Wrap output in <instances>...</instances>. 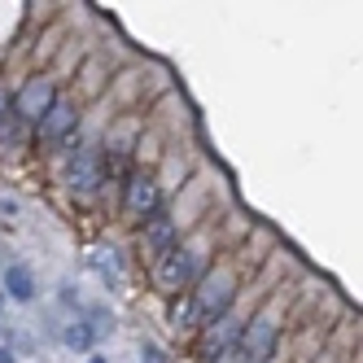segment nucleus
Returning a JSON list of instances; mask_svg holds the SVG:
<instances>
[{
	"label": "nucleus",
	"mask_w": 363,
	"mask_h": 363,
	"mask_svg": "<svg viewBox=\"0 0 363 363\" xmlns=\"http://www.w3.org/2000/svg\"><path fill=\"white\" fill-rule=\"evenodd\" d=\"M0 306H5V302H0Z\"/></svg>",
	"instance_id": "nucleus-22"
},
{
	"label": "nucleus",
	"mask_w": 363,
	"mask_h": 363,
	"mask_svg": "<svg viewBox=\"0 0 363 363\" xmlns=\"http://www.w3.org/2000/svg\"><path fill=\"white\" fill-rule=\"evenodd\" d=\"M0 363H13V350L9 346H0Z\"/></svg>",
	"instance_id": "nucleus-20"
},
{
	"label": "nucleus",
	"mask_w": 363,
	"mask_h": 363,
	"mask_svg": "<svg viewBox=\"0 0 363 363\" xmlns=\"http://www.w3.org/2000/svg\"><path fill=\"white\" fill-rule=\"evenodd\" d=\"M193 294V315H197V328H206L211 320H219L223 311L237 302V267L232 263H215V267H206V276L197 280V289Z\"/></svg>",
	"instance_id": "nucleus-2"
},
{
	"label": "nucleus",
	"mask_w": 363,
	"mask_h": 363,
	"mask_svg": "<svg viewBox=\"0 0 363 363\" xmlns=\"http://www.w3.org/2000/svg\"><path fill=\"white\" fill-rule=\"evenodd\" d=\"M88 363H110V359H101V354H92V359H88Z\"/></svg>",
	"instance_id": "nucleus-21"
},
{
	"label": "nucleus",
	"mask_w": 363,
	"mask_h": 363,
	"mask_svg": "<svg viewBox=\"0 0 363 363\" xmlns=\"http://www.w3.org/2000/svg\"><path fill=\"white\" fill-rule=\"evenodd\" d=\"M70 132H79V106H74L70 96H62L57 92V101L44 110V118L35 123V140L44 145V149H57Z\"/></svg>",
	"instance_id": "nucleus-7"
},
{
	"label": "nucleus",
	"mask_w": 363,
	"mask_h": 363,
	"mask_svg": "<svg viewBox=\"0 0 363 363\" xmlns=\"http://www.w3.org/2000/svg\"><path fill=\"white\" fill-rule=\"evenodd\" d=\"M184 175H189L184 158H175V153H171V162H167V171H162V175H153V179H158V189H179V179H184Z\"/></svg>",
	"instance_id": "nucleus-13"
},
{
	"label": "nucleus",
	"mask_w": 363,
	"mask_h": 363,
	"mask_svg": "<svg viewBox=\"0 0 363 363\" xmlns=\"http://www.w3.org/2000/svg\"><path fill=\"white\" fill-rule=\"evenodd\" d=\"M123 211L136 223H145L149 215L162 211V189H158V179H153V171H145V167L127 171V179H123Z\"/></svg>",
	"instance_id": "nucleus-3"
},
{
	"label": "nucleus",
	"mask_w": 363,
	"mask_h": 363,
	"mask_svg": "<svg viewBox=\"0 0 363 363\" xmlns=\"http://www.w3.org/2000/svg\"><path fill=\"white\" fill-rule=\"evenodd\" d=\"M276 342H280V315H276V306L267 311H258V315L245 320V333H241V354L245 363H267L276 354Z\"/></svg>",
	"instance_id": "nucleus-4"
},
{
	"label": "nucleus",
	"mask_w": 363,
	"mask_h": 363,
	"mask_svg": "<svg viewBox=\"0 0 363 363\" xmlns=\"http://www.w3.org/2000/svg\"><path fill=\"white\" fill-rule=\"evenodd\" d=\"M22 145H27V123L22 118H13V110L0 118V149H9V153H18Z\"/></svg>",
	"instance_id": "nucleus-11"
},
{
	"label": "nucleus",
	"mask_w": 363,
	"mask_h": 363,
	"mask_svg": "<svg viewBox=\"0 0 363 363\" xmlns=\"http://www.w3.org/2000/svg\"><path fill=\"white\" fill-rule=\"evenodd\" d=\"M5 289H9L18 302H31V298H35V280H31L27 267H9V272H5Z\"/></svg>",
	"instance_id": "nucleus-12"
},
{
	"label": "nucleus",
	"mask_w": 363,
	"mask_h": 363,
	"mask_svg": "<svg viewBox=\"0 0 363 363\" xmlns=\"http://www.w3.org/2000/svg\"><path fill=\"white\" fill-rule=\"evenodd\" d=\"M101 74H106V70H101V62H88V70H84V92H88V96H96L101 84H106Z\"/></svg>",
	"instance_id": "nucleus-15"
},
{
	"label": "nucleus",
	"mask_w": 363,
	"mask_h": 363,
	"mask_svg": "<svg viewBox=\"0 0 363 363\" xmlns=\"http://www.w3.org/2000/svg\"><path fill=\"white\" fill-rule=\"evenodd\" d=\"M215 363H245V354H241V346H232V350H228V354H219Z\"/></svg>",
	"instance_id": "nucleus-16"
},
{
	"label": "nucleus",
	"mask_w": 363,
	"mask_h": 363,
	"mask_svg": "<svg viewBox=\"0 0 363 363\" xmlns=\"http://www.w3.org/2000/svg\"><path fill=\"white\" fill-rule=\"evenodd\" d=\"M175 245H179V228H175L171 211H158V215H149V219L140 223V250H145L149 263H158V258L171 254Z\"/></svg>",
	"instance_id": "nucleus-9"
},
{
	"label": "nucleus",
	"mask_w": 363,
	"mask_h": 363,
	"mask_svg": "<svg viewBox=\"0 0 363 363\" xmlns=\"http://www.w3.org/2000/svg\"><path fill=\"white\" fill-rule=\"evenodd\" d=\"M5 215H18V201H13V197L0 201V219H5Z\"/></svg>",
	"instance_id": "nucleus-18"
},
{
	"label": "nucleus",
	"mask_w": 363,
	"mask_h": 363,
	"mask_svg": "<svg viewBox=\"0 0 363 363\" xmlns=\"http://www.w3.org/2000/svg\"><path fill=\"white\" fill-rule=\"evenodd\" d=\"M53 101H57V79H53V74H35V79H27V84H22V92L9 101V110L22 123H40L44 110L53 106Z\"/></svg>",
	"instance_id": "nucleus-8"
},
{
	"label": "nucleus",
	"mask_w": 363,
	"mask_h": 363,
	"mask_svg": "<svg viewBox=\"0 0 363 363\" xmlns=\"http://www.w3.org/2000/svg\"><path fill=\"white\" fill-rule=\"evenodd\" d=\"M62 337H66V346H74V350H88V346H92V333H88L84 324H70Z\"/></svg>",
	"instance_id": "nucleus-14"
},
{
	"label": "nucleus",
	"mask_w": 363,
	"mask_h": 363,
	"mask_svg": "<svg viewBox=\"0 0 363 363\" xmlns=\"http://www.w3.org/2000/svg\"><path fill=\"white\" fill-rule=\"evenodd\" d=\"M241 333H245V315H241L237 306H228L219 320H211V324L201 328V337H197V354H201L206 363H215L219 354H228L232 346L241 342Z\"/></svg>",
	"instance_id": "nucleus-5"
},
{
	"label": "nucleus",
	"mask_w": 363,
	"mask_h": 363,
	"mask_svg": "<svg viewBox=\"0 0 363 363\" xmlns=\"http://www.w3.org/2000/svg\"><path fill=\"white\" fill-rule=\"evenodd\" d=\"M5 114H9V92L0 88V118H5Z\"/></svg>",
	"instance_id": "nucleus-19"
},
{
	"label": "nucleus",
	"mask_w": 363,
	"mask_h": 363,
	"mask_svg": "<svg viewBox=\"0 0 363 363\" xmlns=\"http://www.w3.org/2000/svg\"><path fill=\"white\" fill-rule=\"evenodd\" d=\"M145 359H149V363H167V359H162V350L153 346V342H145Z\"/></svg>",
	"instance_id": "nucleus-17"
},
{
	"label": "nucleus",
	"mask_w": 363,
	"mask_h": 363,
	"mask_svg": "<svg viewBox=\"0 0 363 363\" xmlns=\"http://www.w3.org/2000/svg\"><path fill=\"white\" fill-rule=\"evenodd\" d=\"M206 267H211V232H193L189 241H179L171 254H162L158 263H153V284H158L167 298L189 294L206 276Z\"/></svg>",
	"instance_id": "nucleus-1"
},
{
	"label": "nucleus",
	"mask_w": 363,
	"mask_h": 363,
	"mask_svg": "<svg viewBox=\"0 0 363 363\" xmlns=\"http://www.w3.org/2000/svg\"><path fill=\"white\" fill-rule=\"evenodd\" d=\"M167 324L179 333V328H197V315H193V294H175L167 302Z\"/></svg>",
	"instance_id": "nucleus-10"
},
{
	"label": "nucleus",
	"mask_w": 363,
	"mask_h": 363,
	"mask_svg": "<svg viewBox=\"0 0 363 363\" xmlns=\"http://www.w3.org/2000/svg\"><path fill=\"white\" fill-rule=\"evenodd\" d=\"M66 189H74V193H84V197H92V193H101L106 189V179H101V153H96V145H74L70 149V162H66Z\"/></svg>",
	"instance_id": "nucleus-6"
}]
</instances>
